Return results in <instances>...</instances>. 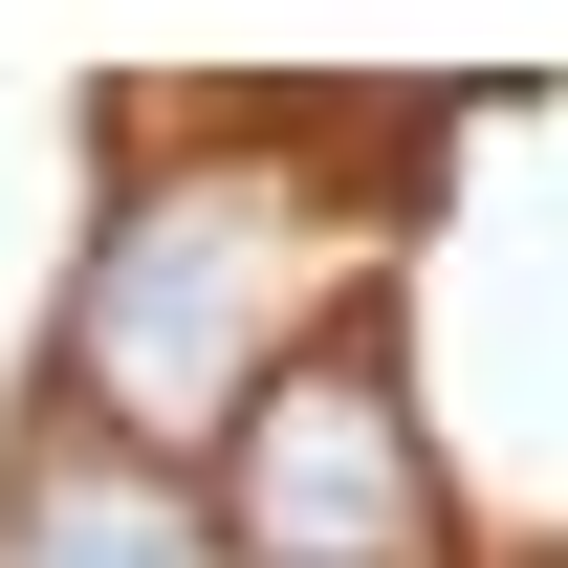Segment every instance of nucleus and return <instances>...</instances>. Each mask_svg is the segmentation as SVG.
I'll use <instances>...</instances> for the list:
<instances>
[{"instance_id": "7ed1b4c3", "label": "nucleus", "mask_w": 568, "mask_h": 568, "mask_svg": "<svg viewBox=\"0 0 568 568\" xmlns=\"http://www.w3.org/2000/svg\"><path fill=\"white\" fill-rule=\"evenodd\" d=\"M0 568H219V525H197L175 459H132V437L67 416L22 481H0Z\"/></svg>"}, {"instance_id": "f03ea898", "label": "nucleus", "mask_w": 568, "mask_h": 568, "mask_svg": "<svg viewBox=\"0 0 568 568\" xmlns=\"http://www.w3.org/2000/svg\"><path fill=\"white\" fill-rule=\"evenodd\" d=\"M219 568H437V437L372 328L263 372V416L219 437Z\"/></svg>"}, {"instance_id": "f257e3e1", "label": "nucleus", "mask_w": 568, "mask_h": 568, "mask_svg": "<svg viewBox=\"0 0 568 568\" xmlns=\"http://www.w3.org/2000/svg\"><path fill=\"white\" fill-rule=\"evenodd\" d=\"M328 263H351V197H328V175H241V153H197V175L110 197L88 306H67V416L132 437V459L241 437L263 372L328 351Z\"/></svg>"}]
</instances>
